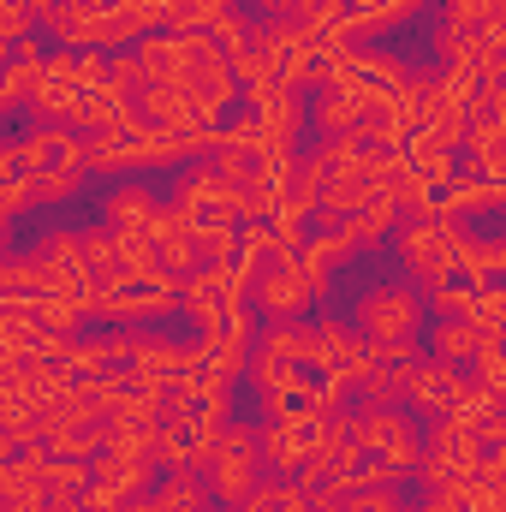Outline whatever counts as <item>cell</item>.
I'll return each mask as SVG.
<instances>
[{"mask_svg": "<svg viewBox=\"0 0 506 512\" xmlns=\"http://www.w3.org/2000/svg\"><path fill=\"white\" fill-rule=\"evenodd\" d=\"M352 441L364 447V459L387 465L393 477H417L429 429H423V417L411 405H381V411H358L352 417Z\"/></svg>", "mask_w": 506, "mask_h": 512, "instance_id": "6da1fadb", "label": "cell"}, {"mask_svg": "<svg viewBox=\"0 0 506 512\" xmlns=\"http://www.w3.org/2000/svg\"><path fill=\"white\" fill-rule=\"evenodd\" d=\"M459 245H465V227H453L441 209H435V215H417V221H405V227L393 233V251H399L405 274H411L423 292L459 280Z\"/></svg>", "mask_w": 506, "mask_h": 512, "instance_id": "7a4b0ae2", "label": "cell"}, {"mask_svg": "<svg viewBox=\"0 0 506 512\" xmlns=\"http://www.w3.org/2000/svg\"><path fill=\"white\" fill-rule=\"evenodd\" d=\"M262 477H268V465H262V447H256V423H227L221 447H215V465H209L215 501L239 512L262 489Z\"/></svg>", "mask_w": 506, "mask_h": 512, "instance_id": "3957f363", "label": "cell"}, {"mask_svg": "<svg viewBox=\"0 0 506 512\" xmlns=\"http://www.w3.org/2000/svg\"><path fill=\"white\" fill-rule=\"evenodd\" d=\"M352 322H358L376 346L381 340H417V328H423V286H399V280L370 286V292L358 298Z\"/></svg>", "mask_w": 506, "mask_h": 512, "instance_id": "277c9868", "label": "cell"}, {"mask_svg": "<svg viewBox=\"0 0 506 512\" xmlns=\"http://www.w3.org/2000/svg\"><path fill=\"white\" fill-rule=\"evenodd\" d=\"M316 435H322L316 411H286V417H262V423H256V447H262V465H268L274 477H298V465L310 459Z\"/></svg>", "mask_w": 506, "mask_h": 512, "instance_id": "5b68a950", "label": "cell"}, {"mask_svg": "<svg viewBox=\"0 0 506 512\" xmlns=\"http://www.w3.org/2000/svg\"><path fill=\"white\" fill-rule=\"evenodd\" d=\"M251 304L262 322H304L310 316V286L298 274V251L292 256H274L251 286Z\"/></svg>", "mask_w": 506, "mask_h": 512, "instance_id": "8992f818", "label": "cell"}, {"mask_svg": "<svg viewBox=\"0 0 506 512\" xmlns=\"http://www.w3.org/2000/svg\"><path fill=\"white\" fill-rule=\"evenodd\" d=\"M465 387H471V370L441 364V358H423V364H411V376H405V405H411L423 423H441V417H453V405L465 399Z\"/></svg>", "mask_w": 506, "mask_h": 512, "instance_id": "52a82bcc", "label": "cell"}, {"mask_svg": "<svg viewBox=\"0 0 506 512\" xmlns=\"http://www.w3.org/2000/svg\"><path fill=\"white\" fill-rule=\"evenodd\" d=\"M161 209H167V197L149 191L143 179H114L108 197L96 203V221L114 227V233H149V227L161 221Z\"/></svg>", "mask_w": 506, "mask_h": 512, "instance_id": "ba28073f", "label": "cell"}, {"mask_svg": "<svg viewBox=\"0 0 506 512\" xmlns=\"http://www.w3.org/2000/svg\"><path fill=\"white\" fill-rule=\"evenodd\" d=\"M370 90H358V84H322L316 96H310V126H322V137H346V131L364 126V114H370Z\"/></svg>", "mask_w": 506, "mask_h": 512, "instance_id": "9c48e42d", "label": "cell"}, {"mask_svg": "<svg viewBox=\"0 0 506 512\" xmlns=\"http://www.w3.org/2000/svg\"><path fill=\"white\" fill-rule=\"evenodd\" d=\"M149 501L161 512H209L215 507V483H209V471L179 465V471H161V483L149 489Z\"/></svg>", "mask_w": 506, "mask_h": 512, "instance_id": "30bf717a", "label": "cell"}, {"mask_svg": "<svg viewBox=\"0 0 506 512\" xmlns=\"http://www.w3.org/2000/svg\"><path fill=\"white\" fill-rule=\"evenodd\" d=\"M459 274L471 286H506V233H465Z\"/></svg>", "mask_w": 506, "mask_h": 512, "instance_id": "8fae6325", "label": "cell"}, {"mask_svg": "<svg viewBox=\"0 0 506 512\" xmlns=\"http://www.w3.org/2000/svg\"><path fill=\"white\" fill-rule=\"evenodd\" d=\"M483 346H489V340H483V328H477V322H435L429 358H441V364H459V370H471Z\"/></svg>", "mask_w": 506, "mask_h": 512, "instance_id": "7c38bea8", "label": "cell"}, {"mask_svg": "<svg viewBox=\"0 0 506 512\" xmlns=\"http://www.w3.org/2000/svg\"><path fill=\"white\" fill-rule=\"evenodd\" d=\"M429 0H358L352 6V36H358V48L381 36V30H393V24H405V18H417Z\"/></svg>", "mask_w": 506, "mask_h": 512, "instance_id": "4fadbf2b", "label": "cell"}, {"mask_svg": "<svg viewBox=\"0 0 506 512\" xmlns=\"http://www.w3.org/2000/svg\"><path fill=\"white\" fill-rule=\"evenodd\" d=\"M477 292H483V286H471L465 274H459V280H447V286H435V292H429L435 322H471V316H477Z\"/></svg>", "mask_w": 506, "mask_h": 512, "instance_id": "5bb4252c", "label": "cell"}, {"mask_svg": "<svg viewBox=\"0 0 506 512\" xmlns=\"http://www.w3.org/2000/svg\"><path fill=\"white\" fill-rule=\"evenodd\" d=\"M84 167H48V173H36V203L42 209H54V203H72L78 191H84Z\"/></svg>", "mask_w": 506, "mask_h": 512, "instance_id": "9a60e30c", "label": "cell"}, {"mask_svg": "<svg viewBox=\"0 0 506 512\" xmlns=\"http://www.w3.org/2000/svg\"><path fill=\"white\" fill-rule=\"evenodd\" d=\"M227 12H239V0H179L173 30H179V36H191V30H215Z\"/></svg>", "mask_w": 506, "mask_h": 512, "instance_id": "2e32d148", "label": "cell"}, {"mask_svg": "<svg viewBox=\"0 0 506 512\" xmlns=\"http://www.w3.org/2000/svg\"><path fill=\"white\" fill-rule=\"evenodd\" d=\"M36 30H42V12H36L30 0H0V42H6V48L30 42Z\"/></svg>", "mask_w": 506, "mask_h": 512, "instance_id": "e0dca14e", "label": "cell"}, {"mask_svg": "<svg viewBox=\"0 0 506 512\" xmlns=\"http://www.w3.org/2000/svg\"><path fill=\"white\" fill-rule=\"evenodd\" d=\"M471 322L483 328L489 346H506V286H483V292H477V316H471Z\"/></svg>", "mask_w": 506, "mask_h": 512, "instance_id": "ac0fdd59", "label": "cell"}, {"mask_svg": "<svg viewBox=\"0 0 506 512\" xmlns=\"http://www.w3.org/2000/svg\"><path fill=\"white\" fill-rule=\"evenodd\" d=\"M78 507L84 512H143L149 495H126V489H114V483H90V489L78 495Z\"/></svg>", "mask_w": 506, "mask_h": 512, "instance_id": "d6986e66", "label": "cell"}, {"mask_svg": "<svg viewBox=\"0 0 506 512\" xmlns=\"http://www.w3.org/2000/svg\"><path fill=\"white\" fill-rule=\"evenodd\" d=\"M471 382H483L489 393H506V346H483V352H477Z\"/></svg>", "mask_w": 506, "mask_h": 512, "instance_id": "ffe728a7", "label": "cell"}, {"mask_svg": "<svg viewBox=\"0 0 506 512\" xmlns=\"http://www.w3.org/2000/svg\"><path fill=\"white\" fill-rule=\"evenodd\" d=\"M417 507L423 512H471V489H429Z\"/></svg>", "mask_w": 506, "mask_h": 512, "instance_id": "44dd1931", "label": "cell"}, {"mask_svg": "<svg viewBox=\"0 0 506 512\" xmlns=\"http://www.w3.org/2000/svg\"><path fill=\"white\" fill-rule=\"evenodd\" d=\"M405 512H423V507H405Z\"/></svg>", "mask_w": 506, "mask_h": 512, "instance_id": "7402d4cb", "label": "cell"}]
</instances>
